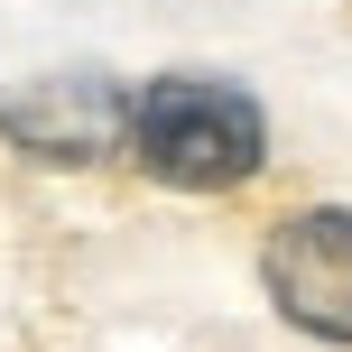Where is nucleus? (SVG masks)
Segmentation results:
<instances>
[{
    "mask_svg": "<svg viewBox=\"0 0 352 352\" xmlns=\"http://www.w3.org/2000/svg\"><path fill=\"white\" fill-rule=\"evenodd\" d=\"M260 287L297 334L352 352V204L278 213L260 241Z\"/></svg>",
    "mask_w": 352,
    "mask_h": 352,
    "instance_id": "f03ea898",
    "label": "nucleus"
},
{
    "mask_svg": "<svg viewBox=\"0 0 352 352\" xmlns=\"http://www.w3.org/2000/svg\"><path fill=\"white\" fill-rule=\"evenodd\" d=\"M121 158L176 195H241L269 167V111L232 74H158L121 102Z\"/></svg>",
    "mask_w": 352,
    "mask_h": 352,
    "instance_id": "f257e3e1",
    "label": "nucleus"
},
{
    "mask_svg": "<svg viewBox=\"0 0 352 352\" xmlns=\"http://www.w3.org/2000/svg\"><path fill=\"white\" fill-rule=\"evenodd\" d=\"M121 102L130 93L74 74V84H37L28 102H0V130H10L28 158H47V167H84V158H102V148H121Z\"/></svg>",
    "mask_w": 352,
    "mask_h": 352,
    "instance_id": "7ed1b4c3",
    "label": "nucleus"
}]
</instances>
